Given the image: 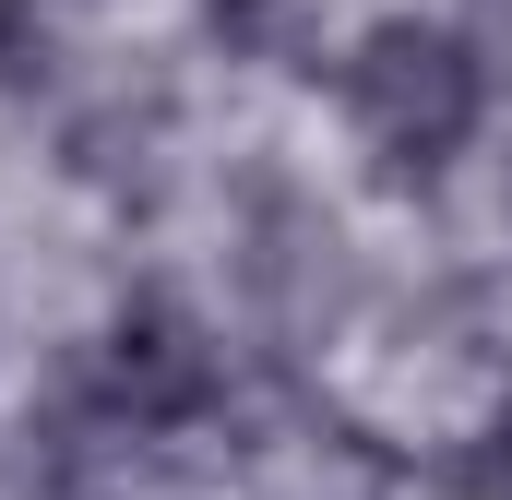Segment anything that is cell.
<instances>
[{"instance_id":"cell-1","label":"cell","mask_w":512,"mask_h":500,"mask_svg":"<svg viewBox=\"0 0 512 500\" xmlns=\"http://www.w3.org/2000/svg\"><path fill=\"white\" fill-rule=\"evenodd\" d=\"M346 120L382 155L393 179H441L477 120H489V48L465 24H429V12H382L358 48H346Z\"/></svg>"},{"instance_id":"cell-2","label":"cell","mask_w":512,"mask_h":500,"mask_svg":"<svg viewBox=\"0 0 512 500\" xmlns=\"http://www.w3.org/2000/svg\"><path fill=\"white\" fill-rule=\"evenodd\" d=\"M215 334L179 310V298H131L120 322L96 334V393H108V417L120 429H191L203 405H215Z\"/></svg>"},{"instance_id":"cell-3","label":"cell","mask_w":512,"mask_h":500,"mask_svg":"<svg viewBox=\"0 0 512 500\" xmlns=\"http://www.w3.org/2000/svg\"><path fill=\"white\" fill-rule=\"evenodd\" d=\"M60 60V12L48 0H0V96H36Z\"/></svg>"},{"instance_id":"cell-4","label":"cell","mask_w":512,"mask_h":500,"mask_svg":"<svg viewBox=\"0 0 512 500\" xmlns=\"http://www.w3.org/2000/svg\"><path fill=\"white\" fill-rule=\"evenodd\" d=\"M203 24H215V48H227V60H274V48H286V24H298V0H203Z\"/></svg>"},{"instance_id":"cell-5","label":"cell","mask_w":512,"mask_h":500,"mask_svg":"<svg viewBox=\"0 0 512 500\" xmlns=\"http://www.w3.org/2000/svg\"><path fill=\"white\" fill-rule=\"evenodd\" d=\"M489 453H501V489H512V405H501V429H489Z\"/></svg>"}]
</instances>
